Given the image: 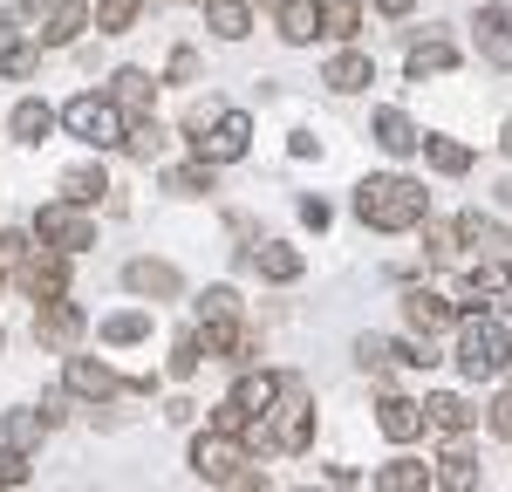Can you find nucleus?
Returning <instances> with one entry per match:
<instances>
[{
	"instance_id": "f257e3e1",
	"label": "nucleus",
	"mask_w": 512,
	"mask_h": 492,
	"mask_svg": "<svg viewBox=\"0 0 512 492\" xmlns=\"http://www.w3.org/2000/svg\"><path fill=\"white\" fill-rule=\"evenodd\" d=\"M355 219L369 233H417L431 219V192L403 171H383V178H362L355 185Z\"/></svg>"
},
{
	"instance_id": "f03ea898",
	"label": "nucleus",
	"mask_w": 512,
	"mask_h": 492,
	"mask_svg": "<svg viewBox=\"0 0 512 492\" xmlns=\"http://www.w3.org/2000/svg\"><path fill=\"white\" fill-rule=\"evenodd\" d=\"M458 369H465L472 383L506 376L512 369V328L499 322V315H472V322L458 328Z\"/></svg>"
},
{
	"instance_id": "7ed1b4c3",
	"label": "nucleus",
	"mask_w": 512,
	"mask_h": 492,
	"mask_svg": "<svg viewBox=\"0 0 512 492\" xmlns=\"http://www.w3.org/2000/svg\"><path fill=\"white\" fill-rule=\"evenodd\" d=\"M62 130H69V137H82L89 151H110V144H123L130 117H123L117 96L103 89V96H69V103H62Z\"/></svg>"
},
{
	"instance_id": "20e7f679",
	"label": "nucleus",
	"mask_w": 512,
	"mask_h": 492,
	"mask_svg": "<svg viewBox=\"0 0 512 492\" xmlns=\"http://www.w3.org/2000/svg\"><path fill=\"white\" fill-rule=\"evenodd\" d=\"M239 465H246V438L219 431V424L192 438V479H205V486H233Z\"/></svg>"
},
{
	"instance_id": "39448f33",
	"label": "nucleus",
	"mask_w": 512,
	"mask_h": 492,
	"mask_svg": "<svg viewBox=\"0 0 512 492\" xmlns=\"http://www.w3.org/2000/svg\"><path fill=\"white\" fill-rule=\"evenodd\" d=\"M35 240L41 246H62V253H82V246H96V219H89V205L76 199H55L35 212Z\"/></svg>"
},
{
	"instance_id": "423d86ee",
	"label": "nucleus",
	"mask_w": 512,
	"mask_h": 492,
	"mask_svg": "<svg viewBox=\"0 0 512 492\" xmlns=\"http://www.w3.org/2000/svg\"><path fill=\"white\" fill-rule=\"evenodd\" d=\"M62 383H69V397H82V404H110V397H123V390H151V383L117 376L103 356H69V363H62Z\"/></svg>"
},
{
	"instance_id": "0eeeda50",
	"label": "nucleus",
	"mask_w": 512,
	"mask_h": 492,
	"mask_svg": "<svg viewBox=\"0 0 512 492\" xmlns=\"http://www.w3.org/2000/svg\"><path fill=\"white\" fill-rule=\"evenodd\" d=\"M246 137H253V117L246 110H219L205 130H192V151L205 164H239L246 158Z\"/></svg>"
},
{
	"instance_id": "6e6552de",
	"label": "nucleus",
	"mask_w": 512,
	"mask_h": 492,
	"mask_svg": "<svg viewBox=\"0 0 512 492\" xmlns=\"http://www.w3.org/2000/svg\"><path fill=\"white\" fill-rule=\"evenodd\" d=\"M315 438V404H308V390H301V376L287 383V397L274 404V431H267V445L274 451H308Z\"/></svg>"
},
{
	"instance_id": "1a4fd4ad",
	"label": "nucleus",
	"mask_w": 512,
	"mask_h": 492,
	"mask_svg": "<svg viewBox=\"0 0 512 492\" xmlns=\"http://www.w3.org/2000/svg\"><path fill=\"white\" fill-rule=\"evenodd\" d=\"M123 287H130V294H144V301H178V294H185V274H178L171 260L137 253V260H123Z\"/></svg>"
},
{
	"instance_id": "9d476101",
	"label": "nucleus",
	"mask_w": 512,
	"mask_h": 492,
	"mask_svg": "<svg viewBox=\"0 0 512 492\" xmlns=\"http://www.w3.org/2000/svg\"><path fill=\"white\" fill-rule=\"evenodd\" d=\"M14 281L28 287L35 301H55V294H69V253H62V246H35V253H28V267H21Z\"/></svg>"
},
{
	"instance_id": "9b49d317",
	"label": "nucleus",
	"mask_w": 512,
	"mask_h": 492,
	"mask_svg": "<svg viewBox=\"0 0 512 492\" xmlns=\"http://www.w3.org/2000/svg\"><path fill=\"white\" fill-rule=\"evenodd\" d=\"M198 349H205V356H226V363H253V328L239 322V315H205Z\"/></svg>"
},
{
	"instance_id": "f8f14e48",
	"label": "nucleus",
	"mask_w": 512,
	"mask_h": 492,
	"mask_svg": "<svg viewBox=\"0 0 512 492\" xmlns=\"http://www.w3.org/2000/svg\"><path fill=\"white\" fill-rule=\"evenodd\" d=\"M403 322H410V335H444L458 322V301H444L437 287H410L403 294Z\"/></svg>"
},
{
	"instance_id": "ddd939ff",
	"label": "nucleus",
	"mask_w": 512,
	"mask_h": 492,
	"mask_svg": "<svg viewBox=\"0 0 512 492\" xmlns=\"http://www.w3.org/2000/svg\"><path fill=\"white\" fill-rule=\"evenodd\" d=\"M376 431H383L390 445H410V438L431 431V410L417 404V397H383V404H376Z\"/></svg>"
},
{
	"instance_id": "4468645a",
	"label": "nucleus",
	"mask_w": 512,
	"mask_h": 492,
	"mask_svg": "<svg viewBox=\"0 0 512 492\" xmlns=\"http://www.w3.org/2000/svg\"><path fill=\"white\" fill-rule=\"evenodd\" d=\"M478 55L492 69H512V7L506 0H485L478 7Z\"/></svg>"
},
{
	"instance_id": "2eb2a0df",
	"label": "nucleus",
	"mask_w": 512,
	"mask_h": 492,
	"mask_svg": "<svg viewBox=\"0 0 512 492\" xmlns=\"http://www.w3.org/2000/svg\"><path fill=\"white\" fill-rule=\"evenodd\" d=\"M458 246L472 253V260H499V253H512V240H506V226L492 219V212H458Z\"/></svg>"
},
{
	"instance_id": "dca6fc26",
	"label": "nucleus",
	"mask_w": 512,
	"mask_h": 492,
	"mask_svg": "<svg viewBox=\"0 0 512 492\" xmlns=\"http://www.w3.org/2000/svg\"><path fill=\"white\" fill-rule=\"evenodd\" d=\"M82 28H96V14H89V7H76V0H55V7H41L35 41H41V48H69Z\"/></svg>"
},
{
	"instance_id": "f3484780",
	"label": "nucleus",
	"mask_w": 512,
	"mask_h": 492,
	"mask_svg": "<svg viewBox=\"0 0 512 492\" xmlns=\"http://www.w3.org/2000/svg\"><path fill=\"white\" fill-rule=\"evenodd\" d=\"M369 137H376V151H390V158H410V151H424V130L403 117V110H369Z\"/></svg>"
},
{
	"instance_id": "a211bd4d",
	"label": "nucleus",
	"mask_w": 512,
	"mask_h": 492,
	"mask_svg": "<svg viewBox=\"0 0 512 492\" xmlns=\"http://www.w3.org/2000/svg\"><path fill=\"white\" fill-rule=\"evenodd\" d=\"M287 383H294L287 369H260V376H239V383H233V404H239V410H253V417L267 424V417H274V404L287 397Z\"/></svg>"
},
{
	"instance_id": "6ab92c4d",
	"label": "nucleus",
	"mask_w": 512,
	"mask_h": 492,
	"mask_svg": "<svg viewBox=\"0 0 512 492\" xmlns=\"http://www.w3.org/2000/svg\"><path fill=\"white\" fill-rule=\"evenodd\" d=\"M82 335V315L69 308V294H55V301H35V342H48V349H69Z\"/></svg>"
},
{
	"instance_id": "aec40b11",
	"label": "nucleus",
	"mask_w": 512,
	"mask_h": 492,
	"mask_svg": "<svg viewBox=\"0 0 512 492\" xmlns=\"http://www.w3.org/2000/svg\"><path fill=\"white\" fill-rule=\"evenodd\" d=\"M321 82H328L335 96H355V89H369V82H376V62H369L362 48H342V55H328Z\"/></svg>"
},
{
	"instance_id": "412c9836",
	"label": "nucleus",
	"mask_w": 512,
	"mask_h": 492,
	"mask_svg": "<svg viewBox=\"0 0 512 492\" xmlns=\"http://www.w3.org/2000/svg\"><path fill=\"white\" fill-rule=\"evenodd\" d=\"M55 123H62V110H48L41 96H21V103H14V117H7V130H14V144H48V137H55Z\"/></svg>"
},
{
	"instance_id": "4be33fe9",
	"label": "nucleus",
	"mask_w": 512,
	"mask_h": 492,
	"mask_svg": "<svg viewBox=\"0 0 512 492\" xmlns=\"http://www.w3.org/2000/svg\"><path fill=\"white\" fill-rule=\"evenodd\" d=\"M424 410H431V431H444V438H465V431L478 424V404H472V397H458V390L424 397Z\"/></svg>"
},
{
	"instance_id": "5701e85b",
	"label": "nucleus",
	"mask_w": 512,
	"mask_h": 492,
	"mask_svg": "<svg viewBox=\"0 0 512 492\" xmlns=\"http://www.w3.org/2000/svg\"><path fill=\"white\" fill-rule=\"evenodd\" d=\"M301 246H287V240H267V246H253V274L260 281H274V287H287V281H301Z\"/></svg>"
},
{
	"instance_id": "b1692460",
	"label": "nucleus",
	"mask_w": 512,
	"mask_h": 492,
	"mask_svg": "<svg viewBox=\"0 0 512 492\" xmlns=\"http://www.w3.org/2000/svg\"><path fill=\"white\" fill-rule=\"evenodd\" d=\"M110 96L123 103V117H151V103H158V76H151V69H117V76H110Z\"/></svg>"
},
{
	"instance_id": "393cba45",
	"label": "nucleus",
	"mask_w": 512,
	"mask_h": 492,
	"mask_svg": "<svg viewBox=\"0 0 512 492\" xmlns=\"http://www.w3.org/2000/svg\"><path fill=\"white\" fill-rule=\"evenodd\" d=\"M274 28H280V41L308 48V41L321 35V0H280V7H274Z\"/></svg>"
},
{
	"instance_id": "a878e982",
	"label": "nucleus",
	"mask_w": 512,
	"mask_h": 492,
	"mask_svg": "<svg viewBox=\"0 0 512 492\" xmlns=\"http://www.w3.org/2000/svg\"><path fill=\"white\" fill-rule=\"evenodd\" d=\"M403 69H410V82H424V76H451L458 69V48L444 35H431V41H417L410 55H403Z\"/></svg>"
},
{
	"instance_id": "bb28decb",
	"label": "nucleus",
	"mask_w": 512,
	"mask_h": 492,
	"mask_svg": "<svg viewBox=\"0 0 512 492\" xmlns=\"http://www.w3.org/2000/svg\"><path fill=\"white\" fill-rule=\"evenodd\" d=\"M376 486L383 492H424V486H437V472L424 458H390V465L376 472Z\"/></svg>"
},
{
	"instance_id": "cd10ccee",
	"label": "nucleus",
	"mask_w": 512,
	"mask_h": 492,
	"mask_svg": "<svg viewBox=\"0 0 512 492\" xmlns=\"http://www.w3.org/2000/svg\"><path fill=\"white\" fill-rule=\"evenodd\" d=\"M103 192H110V171H103V164H69V171H62V199L96 205Z\"/></svg>"
},
{
	"instance_id": "c85d7f7f",
	"label": "nucleus",
	"mask_w": 512,
	"mask_h": 492,
	"mask_svg": "<svg viewBox=\"0 0 512 492\" xmlns=\"http://www.w3.org/2000/svg\"><path fill=\"white\" fill-rule=\"evenodd\" d=\"M205 28L219 41H239L253 28V7H246V0H205Z\"/></svg>"
},
{
	"instance_id": "c756f323",
	"label": "nucleus",
	"mask_w": 512,
	"mask_h": 492,
	"mask_svg": "<svg viewBox=\"0 0 512 492\" xmlns=\"http://www.w3.org/2000/svg\"><path fill=\"white\" fill-rule=\"evenodd\" d=\"M362 14H369L362 0H321V35L328 41H355L362 35Z\"/></svg>"
},
{
	"instance_id": "7c9ffc66",
	"label": "nucleus",
	"mask_w": 512,
	"mask_h": 492,
	"mask_svg": "<svg viewBox=\"0 0 512 492\" xmlns=\"http://www.w3.org/2000/svg\"><path fill=\"white\" fill-rule=\"evenodd\" d=\"M424 164H431L437 178H458V171H472V144H458V137H424Z\"/></svg>"
},
{
	"instance_id": "2f4dec72",
	"label": "nucleus",
	"mask_w": 512,
	"mask_h": 492,
	"mask_svg": "<svg viewBox=\"0 0 512 492\" xmlns=\"http://www.w3.org/2000/svg\"><path fill=\"white\" fill-rule=\"evenodd\" d=\"M96 335H103L110 349H130V342H144V335H151V308H123V315H110Z\"/></svg>"
},
{
	"instance_id": "473e14b6",
	"label": "nucleus",
	"mask_w": 512,
	"mask_h": 492,
	"mask_svg": "<svg viewBox=\"0 0 512 492\" xmlns=\"http://www.w3.org/2000/svg\"><path fill=\"white\" fill-rule=\"evenodd\" d=\"M164 192H178V199H205V192H212V164H205V158L171 164V171H164Z\"/></svg>"
},
{
	"instance_id": "72a5a7b5",
	"label": "nucleus",
	"mask_w": 512,
	"mask_h": 492,
	"mask_svg": "<svg viewBox=\"0 0 512 492\" xmlns=\"http://www.w3.org/2000/svg\"><path fill=\"white\" fill-rule=\"evenodd\" d=\"M164 137H171V130H164L158 117H130V130H123V151H130V158H158Z\"/></svg>"
},
{
	"instance_id": "f704fd0d",
	"label": "nucleus",
	"mask_w": 512,
	"mask_h": 492,
	"mask_svg": "<svg viewBox=\"0 0 512 492\" xmlns=\"http://www.w3.org/2000/svg\"><path fill=\"white\" fill-rule=\"evenodd\" d=\"M41 438H48V410H7V445L35 451Z\"/></svg>"
},
{
	"instance_id": "c9c22d12",
	"label": "nucleus",
	"mask_w": 512,
	"mask_h": 492,
	"mask_svg": "<svg viewBox=\"0 0 512 492\" xmlns=\"http://www.w3.org/2000/svg\"><path fill=\"white\" fill-rule=\"evenodd\" d=\"M137 14H144V0H96V28L103 35H130Z\"/></svg>"
},
{
	"instance_id": "e433bc0d",
	"label": "nucleus",
	"mask_w": 512,
	"mask_h": 492,
	"mask_svg": "<svg viewBox=\"0 0 512 492\" xmlns=\"http://www.w3.org/2000/svg\"><path fill=\"white\" fill-rule=\"evenodd\" d=\"M355 363L369 369V376H383V369L396 363V349H390V342H383V335H362V342H355Z\"/></svg>"
},
{
	"instance_id": "4c0bfd02",
	"label": "nucleus",
	"mask_w": 512,
	"mask_h": 492,
	"mask_svg": "<svg viewBox=\"0 0 512 492\" xmlns=\"http://www.w3.org/2000/svg\"><path fill=\"white\" fill-rule=\"evenodd\" d=\"M28 253H35L28 233H0V281H7V274H21V267H28Z\"/></svg>"
},
{
	"instance_id": "58836bf2",
	"label": "nucleus",
	"mask_w": 512,
	"mask_h": 492,
	"mask_svg": "<svg viewBox=\"0 0 512 492\" xmlns=\"http://www.w3.org/2000/svg\"><path fill=\"white\" fill-rule=\"evenodd\" d=\"M437 486H478V465L465 451H444V472H437Z\"/></svg>"
},
{
	"instance_id": "ea45409f",
	"label": "nucleus",
	"mask_w": 512,
	"mask_h": 492,
	"mask_svg": "<svg viewBox=\"0 0 512 492\" xmlns=\"http://www.w3.org/2000/svg\"><path fill=\"white\" fill-rule=\"evenodd\" d=\"M0 486H28V451L0 445Z\"/></svg>"
},
{
	"instance_id": "a19ab883",
	"label": "nucleus",
	"mask_w": 512,
	"mask_h": 492,
	"mask_svg": "<svg viewBox=\"0 0 512 492\" xmlns=\"http://www.w3.org/2000/svg\"><path fill=\"white\" fill-rule=\"evenodd\" d=\"M28 69H35V48H28V41H14V48L0 55V76H7V82H21Z\"/></svg>"
},
{
	"instance_id": "79ce46f5",
	"label": "nucleus",
	"mask_w": 512,
	"mask_h": 492,
	"mask_svg": "<svg viewBox=\"0 0 512 492\" xmlns=\"http://www.w3.org/2000/svg\"><path fill=\"white\" fill-rule=\"evenodd\" d=\"M198 315H239V294L233 287H205L198 294Z\"/></svg>"
},
{
	"instance_id": "37998d69",
	"label": "nucleus",
	"mask_w": 512,
	"mask_h": 492,
	"mask_svg": "<svg viewBox=\"0 0 512 492\" xmlns=\"http://www.w3.org/2000/svg\"><path fill=\"white\" fill-rule=\"evenodd\" d=\"M485 424H492V438H512V383L492 397V410H485Z\"/></svg>"
},
{
	"instance_id": "c03bdc74",
	"label": "nucleus",
	"mask_w": 512,
	"mask_h": 492,
	"mask_svg": "<svg viewBox=\"0 0 512 492\" xmlns=\"http://www.w3.org/2000/svg\"><path fill=\"white\" fill-rule=\"evenodd\" d=\"M198 356H205V349H198V335H185V342H178V356H171V376H192Z\"/></svg>"
},
{
	"instance_id": "a18cd8bd",
	"label": "nucleus",
	"mask_w": 512,
	"mask_h": 492,
	"mask_svg": "<svg viewBox=\"0 0 512 492\" xmlns=\"http://www.w3.org/2000/svg\"><path fill=\"white\" fill-rule=\"evenodd\" d=\"M164 76H171V82H192V76H198V55H192V48H178V55H171V69H164Z\"/></svg>"
},
{
	"instance_id": "49530a36",
	"label": "nucleus",
	"mask_w": 512,
	"mask_h": 492,
	"mask_svg": "<svg viewBox=\"0 0 512 492\" xmlns=\"http://www.w3.org/2000/svg\"><path fill=\"white\" fill-rule=\"evenodd\" d=\"M376 14H390V21H403V14H417V0H369Z\"/></svg>"
},
{
	"instance_id": "de8ad7c7",
	"label": "nucleus",
	"mask_w": 512,
	"mask_h": 492,
	"mask_svg": "<svg viewBox=\"0 0 512 492\" xmlns=\"http://www.w3.org/2000/svg\"><path fill=\"white\" fill-rule=\"evenodd\" d=\"M7 48H14V21H0V55H7Z\"/></svg>"
},
{
	"instance_id": "09e8293b",
	"label": "nucleus",
	"mask_w": 512,
	"mask_h": 492,
	"mask_svg": "<svg viewBox=\"0 0 512 492\" xmlns=\"http://www.w3.org/2000/svg\"><path fill=\"white\" fill-rule=\"evenodd\" d=\"M499 151H506V158H512V117H506V130H499Z\"/></svg>"
}]
</instances>
